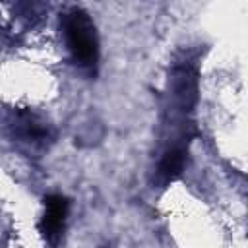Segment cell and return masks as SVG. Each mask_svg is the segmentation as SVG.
Instances as JSON below:
<instances>
[{
    "label": "cell",
    "instance_id": "cell-4",
    "mask_svg": "<svg viewBox=\"0 0 248 248\" xmlns=\"http://www.w3.org/2000/svg\"><path fill=\"white\" fill-rule=\"evenodd\" d=\"M172 97L182 112H190L198 101V74L190 66H178L172 72Z\"/></svg>",
    "mask_w": 248,
    "mask_h": 248
},
{
    "label": "cell",
    "instance_id": "cell-2",
    "mask_svg": "<svg viewBox=\"0 0 248 248\" xmlns=\"http://www.w3.org/2000/svg\"><path fill=\"white\" fill-rule=\"evenodd\" d=\"M14 138L27 149H46L54 141V128L46 118L31 110H19L10 122Z\"/></svg>",
    "mask_w": 248,
    "mask_h": 248
},
{
    "label": "cell",
    "instance_id": "cell-5",
    "mask_svg": "<svg viewBox=\"0 0 248 248\" xmlns=\"http://www.w3.org/2000/svg\"><path fill=\"white\" fill-rule=\"evenodd\" d=\"M184 163H186V149H184V145L169 147L163 153V157L159 161V167H157V176H159L161 184H167V182L174 180L182 172Z\"/></svg>",
    "mask_w": 248,
    "mask_h": 248
},
{
    "label": "cell",
    "instance_id": "cell-3",
    "mask_svg": "<svg viewBox=\"0 0 248 248\" xmlns=\"http://www.w3.org/2000/svg\"><path fill=\"white\" fill-rule=\"evenodd\" d=\"M68 209H70V202L66 196H62V194L45 196V213H43L39 229L50 244H56L60 240L64 225H66Z\"/></svg>",
    "mask_w": 248,
    "mask_h": 248
},
{
    "label": "cell",
    "instance_id": "cell-1",
    "mask_svg": "<svg viewBox=\"0 0 248 248\" xmlns=\"http://www.w3.org/2000/svg\"><path fill=\"white\" fill-rule=\"evenodd\" d=\"M60 25L74 64L85 72L95 74L99 62V35L89 14L83 8L74 6L62 14Z\"/></svg>",
    "mask_w": 248,
    "mask_h": 248
}]
</instances>
